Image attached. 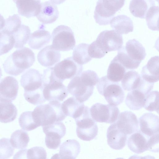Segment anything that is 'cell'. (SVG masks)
<instances>
[{"instance_id":"obj_1","label":"cell","mask_w":159,"mask_h":159,"mask_svg":"<svg viewBox=\"0 0 159 159\" xmlns=\"http://www.w3.org/2000/svg\"><path fill=\"white\" fill-rule=\"evenodd\" d=\"M35 58L32 51L24 47L10 55L3 63V67L7 74L16 76L31 67L35 62Z\"/></svg>"},{"instance_id":"obj_2","label":"cell","mask_w":159,"mask_h":159,"mask_svg":"<svg viewBox=\"0 0 159 159\" xmlns=\"http://www.w3.org/2000/svg\"><path fill=\"white\" fill-rule=\"evenodd\" d=\"M42 78L43 93L46 101L61 102L67 96V88L63 84V81L55 75L53 67L44 70Z\"/></svg>"},{"instance_id":"obj_3","label":"cell","mask_w":159,"mask_h":159,"mask_svg":"<svg viewBox=\"0 0 159 159\" xmlns=\"http://www.w3.org/2000/svg\"><path fill=\"white\" fill-rule=\"evenodd\" d=\"M61 103L57 101H52L47 104L39 105L33 111L36 120L43 126L56 121H62L66 117L63 112Z\"/></svg>"},{"instance_id":"obj_4","label":"cell","mask_w":159,"mask_h":159,"mask_svg":"<svg viewBox=\"0 0 159 159\" xmlns=\"http://www.w3.org/2000/svg\"><path fill=\"white\" fill-rule=\"evenodd\" d=\"M125 0H98L94 12L95 22L99 25L109 24L116 12L124 6Z\"/></svg>"},{"instance_id":"obj_5","label":"cell","mask_w":159,"mask_h":159,"mask_svg":"<svg viewBox=\"0 0 159 159\" xmlns=\"http://www.w3.org/2000/svg\"><path fill=\"white\" fill-rule=\"evenodd\" d=\"M96 87L109 104L116 106L123 101L125 93L121 87L118 82L111 81L107 76L99 79Z\"/></svg>"},{"instance_id":"obj_6","label":"cell","mask_w":159,"mask_h":159,"mask_svg":"<svg viewBox=\"0 0 159 159\" xmlns=\"http://www.w3.org/2000/svg\"><path fill=\"white\" fill-rule=\"evenodd\" d=\"M75 120L77 126L76 133L80 139L89 141L97 135L98 132V125L92 118L90 109L87 106H85L83 113Z\"/></svg>"},{"instance_id":"obj_7","label":"cell","mask_w":159,"mask_h":159,"mask_svg":"<svg viewBox=\"0 0 159 159\" xmlns=\"http://www.w3.org/2000/svg\"><path fill=\"white\" fill-rule=\"evenodd\" d=\"M52 46L56 49L67 51L73 49L75 40L74 33L70 27L61 25L53 30L52 34Z\"/></svg>"},{"instance_id":"obj_8","label":"cell","mask_w":159,"mask_h":159,"mask_svg":"<svg viewBox=\"0 0 159 159\" xmlns=\"http://www.w3.org/2000/svg\"><path fill=\"white\" fill-rule=\"evenodd\" d=\"M91 116L95 121L112 124L116 121L120 113L118 107L99 103L93 105L90 109Z\"/></svg>"},{"instance_id":"obj_9","label":"cell","mask_w":159,"mask_h":159,"mask_svg":"<svg viewBox=\"0 0 159 159\" xmlns=\"http://www.w3.org/2000/svg\"><path fill=\"white\" fill-rule=\"evenodd\" d=\"M95 41L106 54L110 52L118 50L122 47L123 43L122 35L114 30L102 32Z\"/></svg>"},{"instance_id":"obj_10","label":"cell","mask_w":159,"mask_h":159,"mask_svg":"<svg viewBox=\"0 0 159 159\" xmlns=\"http://www.w3.org/2000/svg\"><path fill=\"white\" fill-rule=\"evenodd\" d=\"M53 69L57 77L63 81L79 76L82 71L83 67L75 62L72 57H70L56 64Z\"/></svg>"},{"instance_id":"obj_11","label":"cell","mask_w":159,"mask_h":159,"mask_svg":"<svg viewBox=\"0 0 159 159\" xmlns=\"http://www.w3.org/2000/svg\"><path fill=\"white\" fill-rule=\"evenodd\" d=\"M94 88V86H88L83 83L79 76L72 79L67 87L68 93L81 102L89 99L93 93Z\"/></svg>"},{"instance_id":"obj_12","label":"cell","mask_w":159,"mask_h":159,"mask_svg":"<svg viewBox=\"0 0 159 159\" xmlns=\"http://www.w3.org/2000/svg\"><path fill=\"white\" fill-rule=\"evenodd\" d=\"M115 123L118 128L128 136L139 130L137 116L131 111H125L120 113Z\"/></svg>"},{"instance_id":"obj_13","label":"cell","mask_w":159,"mask_h":159,"mask_svg":"<svg viewBox=\"0 0 159 159\" xmlns=\"http://www.w3.org/2000/svg\"><path fill=\"white\" fill-rule=\"evenodd\" d=\"M20 83L25 92L43 89L42 75L34 69L28 70L21 75Z\"/></svg>"},{"instance_id":"obj_14","label":"cell","mask_w":159,"mask_h":159,"mask_svg":"<svg viewBox=\"0 0 159 159\" xmlns=\"http://www.w3.org/2000/svg\"><path fill=\"white\" fill-rule=\"evenodd\" d=\"M19 88L18 81L14 77L3 78L0 82V101L12 102L17 96Z\"/></svg>"},{"instance_id":"obj_15","label":"cell","mask_w":159,"mask_h":159,"mask_svg":"<svg viewBox=\"0 0 159 159\" xmlns=\"http://www.w3.org/2000/svg\"><path fill=\"white\" fill-rule=\"evenodd\" d=\"M140 131L150 137L159 134V118L158 116L151 113H146L139 119Z\"/></svg>"},{"instance_id":"obj_16","label":"cell","mask_w":159,"mask_h":159,"mask_svg":"<svg viewBox=\"0 0 159 159\" xmlns=\"http://www.w3.org/2000/svg\"><path fill=\"white\" fill-rule=\"evenodd\" d=\"M128 136L118 128L115 122L111 124L107 129V144L113 149H122L126 144Z\"/></svg>"},{"instance_id":"obj_17","label":"cell","mask_w":159,"mask_h":159,"mask_svg":"<svg viewBox=\"0 0 159 159\" xmlns=\"http://www.w3.org/2000/svg\"><path fill=\"white\" fill-rule=\"evenodd\" d=\"M59 13L57 6L49 1L40 3L39 12L36 16L38 20L43 24H49L56 21Z\"/></svg>"},{"instance_id":"obj_18","label":"cell","mask_w":159,"mask_h":159,"mask_svg":"<svg viewBox=\"0 0 159 159\" xmlns=\"http://www.w3.org/2000/svg\"><path fill=\"white\" fill-rule=\"evenodd\" d=\"M61 56L59 51L55 49L52 45L43 48L38 53L37 59L42 66L51 67L59 62Z\"/></svg>"},{"instance_id":"obj_19","label":"cell","mask_w":159,"mask_h":159,"mask_svg":"<svg viewBox=\"0 0 159 159\" xmlns=\"http://www.w3.org/2000/svg\"><path fill=\"white\" fill-rule=\"evenodd\" d=\"M149 137L139 129L132 134L128 138V146L134 152L138 154L141 153L148 150V142Z\"/></svg>"},{"instance_id":"obj_20","label":"cell","mask_w":159,"mask_h":159,"mask_svg":"<svg viewBox=\"0 0 159 159\" xmlns=\"http://www.w3.org/2000/svg\"><path fill=\"white\" fill-rule=\"evenodd\" d=\"M16 4L18 12L27 18L36 16L40 7V0H13Z\"/></svg>"},{"instance_id":"obj_21","label":"cell","mask_w":159,"mask_h":159,"mask_svg":"<svg viewBox=\"0 0 159 159\" xmlns=\"http://www.w3.org/2000/svg\"><path fill=\"white\" fill-rule=\"evenodd\" d=\"M159 56L151 57L142 68L141 77L145 81L154 83L159 80Z\"/></svg>"},{"instance_id":"obj_22","label":"cell","mask_w":159,"mask_h":159,"mask_svg":"<svg viewBox=\"0 0 159 159\" xmlns=\"http://www.w3.org/2000/svg\"><path fill=\"white\" fill-rule=\"evenodd\" d=\"M124 51L127 56L134 61L141 62L146 55L145 48L138 40L135 39H130L123 46Z\"/></svg>"},{"instance_id":"obj_23","label":"cell","mask_w":159,"mask_h":159,"mask_svg":"<svg viewBox=\"0 0 159 159\" xmlns=\"http://www.w3.org/2000/svg\"><path fill=\"white\" fill-rule=\"evenodd\" d=\"M62 111L66 116L75 119L79 117L83 112L85 106L74 97H71L64 101L61 104Z\"/></svg>"},{"instance_id":"obj_24","label":"cell","mask_w":159,"mask_h":159,"mask_svg":"<svg viewBox=\"0 0 159 159\" xmlns=\"http://www.w3.org/2000/svg\"><path fill=\"white\" fill-rule=\"evenodd\" d=\"M80 146L79 142L74 139H68L60 146L59 158L75 159L79 154Z\"/></svg>"},{"instance_id":"obj_25","label":"cell","mask_w":159,"mask_h":159,"mask_svg":"<svg viewBox=\"0 0 159 159\" xmlns=\"http://www.w3.org/2000/svg\"><path fill=\"white\" fill-rule=\"evenodd\" d=\"M110 23L114 30L121 35L127 34L133 30L132 20L125 15H120L114 17Z\"/></svg>"},{"instance_id":"obj_26","label":"cell","mask_w":159,"mask_h":159,"mask_svg":"<svg viewBox=\"0 0 159 159\" xmlns=\"http://www.w3.org/2000/svg\"><path fill=\"white\" fill-rule=\"evenodd\" d=\"M51 37L48 31L43 29H39L30 34L28 44L33 49L39 50L50 42Z\"/></svg>"},{"instance_id":"obj_27","label":"cell","mask_w":159,"mask_h":159,"mask_svg":"<svg viewBox=\"0 0 159 159\" xmlns=\"http://www.w3.org/2000/svg\"><path fill=\"white\" fill-rule=\"evenodd\" d=\"M155 6L154 0H131L129 9L134 17L144 19L149 8Z\"/></svg>"},{"instance_id":"obj_28","label":"cell","mask_w":159,"mask_h":159,"mask_svg":"<svg viewBox=\"0 0 159 159\" xmlns=\"http://www.w3.org/2000/svg\"><path fill=\"white\" fill-rule=\"evenodd\" d=\"M17 115V110L11 102L0 101V122L8 123L14 120Z\"/></svg>"},{"instance_id":"obj_29","label":"cell","mask_w":159,"mask_h":159,"mask_svg":"<svg viewBox=\"0 0 159 159\" xmlns=\"http://www.w3.org/2000/svg\"><path fill=\"white\" fill-rule=\"evenodd\" d=\"M146 95L137 89L131 90L126 97L125 104L131 110H139L143 107Z\"/></svg>"},{"instance_id":"obj_30","label":"cell","mask_w":159,"mask_h":159,"mask_svg":"<svg viewBox=\"0 0 159 159\" xmlns=\"http://www.w3.org/2000/svg\"><path fill=\"white\" fill-rule=\"evenodd\" d=\"M126 70L115 57L109 65L107 77L112 82H120L123 78Z\"/></svg>"},{"instance_id":"obj_31","label":"cell","mask_w":159,"mask_h":159,"mask_svg":"<svg viewBox=\"0 0 159 159\" xmlns=\"http://www.w3.org/2000/svg\"><path fill=\"white\" fill-rule=\"evenodd\" d=\"M140 75L136 71L131 70L126 72L121 80V85L123 89L127 91L136 89L142 79Z\"/></svg>"},{"instance_id":"obj_32","label":"cell","mask_w":159,"mask_h":159,"mask_svg":"<svg viewBox=\"0 0 159 159\" xmlns=\"http://www.w3.org/2000/svg\"><path fill=\"white\" fill-rule=\"evenodd\" d=\"M30 32L29 26L22 24L12 32L11 34L14 39L15 48H23L29 39Z\"/></svg>"},{"instance_id":"obj_33","label":"cell","mask_w":159,"mask_h":159,"mask_svg":"<svg viewBox=\"0 0 159 159\" xmlns=\"http://www.w3.org/2000/svg\"><path fill=\"white\" fill-rule=\"evenodd\" d=\"M89 45L82 43L78 44L74 48L72 57L78 64L82 65L87 63L92 60L88 52Z\"/></svg>"},{"instance_id":"obj_34","label":"cell","mask_w":159,"mask_h":159,"mask_svg":"<svg viewBox=\"0 0 159 159\" xmlns=\"http://www.w3.org/2000/svg\"><path fill=\"white\" fill-rule=\"evenodd\" d=\"M30 141L27 133L22 129L17 130L11 135L10 141L12 147L17 149L27 147Z\"/></svg>"},{"instance_id":"obj_35","label":"cell","mask_w":159,"mask_h":159,"mask_svg":"<svg viewBox=\"0 0 159 159\" xmlns=\"http://www.w3.org/2000/svg\"><path fill=\"white\" fill-rule=\"evenodd\" d=\"M19 125L23 129L31 131L40 126L33 115L32 111H26L22 113L18 120Z\"/></svg>"},{"instance_id":"obj_36","label":"cell","mask_w":159,"mask_h":159,"mask_svg":"<svg viewBox=\"0 0 159 159\" xmlns=\"http://www.w3.org/2000/svg\"><path fill=\"white\" fill-rule=\"evenodd\" d=\"M14 43L12 34L3 29L0 30V56L9 52L13 48Z\"/></svg>"},{"instance_id":"obj_37","label":"cell","mask_w":159,"mask_h":159,"mask_svg":"<svg viewBox=\"0 0 159 159\" xmlns=\"http://www.w3.org/2000/svg\"><path fill=\"white\" fill-rule=\"evenodd\" d=\"M144 108L150 111L159 112V92L154 91L150 92L145 97Z\"/></svg>"},{"instance_id":"obj_38","label":"cell","mask_w":159,"mask_h":159,"mask_svg":"<svg viewBox=\"0 0 159 159\" xmlns=\"http://www.w3.org/2000/svg\"><path fill=\"white\" fill-rule=\"evenodd\" d=\"M159 7L153 6L149 8L146 16L147 24L148 28L153 30L158 31V19Z\"/></svg>"},{"instance_id":"obj_39","label":"cell","mask_w":159,"mask_h":159,"mask_svg":"<svg viewBox=\"0 0 159 159\" xmlns=\"http://www.w3.org/2000/svg\"><path fill=\"white\" fill-rule=\"evenodd\" d=\"M115 57L126 70L136 69L141 63L130 58L125 53L123 46L118 50L117 54Z\"/></svg>"},{"instance_id":"obj_40","label":"cell","mask_w":159,"mask_h":159,"mask_svg":"<svg viewBox=\"0 0 159 159\" xmlns=\"http://www.w3.org/2000/svg\"><path fill=\"white\" fill-rule=\"evenodd\" d=\"M43 89L36 91L24 93V96L28 102L35 105H39L43 103L46 101L44 98Z\"/></svg>"},{"instance_id":"obj_41","label":"cell","mask_w":159,"mask_h":159,"mask_svg":"<svg viewBox=\"0 0 159 159\" xmlns=\"http://www.w3.org/2000/svg\"><path fill=\"white\" fill-rule=\"evenodd\" d=\"M45 134V143L48 148L56 149L61 144V139L62 137L59 134L52 132L48 131Z\"/></svg>"},{"instance_id":"obj_42","label":"cell","mask_w":159,"mask_h":159,"mask_svg":"<svg viewBox=\"0 0 159 159\" xmlns=\"http://www.w3.org/2000/svg\"><path fill=\"white\" fill-rule=\"evenodd\" d=\"M14 150L9 139L3 138L0 139V159L9 158L13 155Z\"/></svg>"},{"instance_id":"obj_43","label":"cell","mask_w":159,"mask_h":159,"mask_svg":"<svg viewBox=\"0 0 159 159\" xmlns=\"http://www.w3.org/2000/svg\"><path fill=\"white\" fill-rule=\"evenodd\" d=\"M79 77L80 80L88 86H94L97 84L99 79L97 73L91 70L83 71Z\"/></svg>"},{"instance_id":"obj_44","label":"cell","mask_w":159,"mask_h":159,"mask_svg":"<svg viewBox=\"0 0 159 159\" xmlns=\"http://www.w3.org/2000/svg\"><path fill=\"white\" fill-rule=\"evenodd\" d=\"M43 132L48 131L56 132L63 138L66 133V128L61 121H56L52 124L42 126Z\"/></svg>"},{"instance_id":"obj_45","label":"cell","mask_w":159,"mask_h":159,"mask_svg":"<svg viewBox=\"0 0 159 159\" xmlns=\"http://www.w3.org/2000/svg\"><path fill=\"white\" fill-rule=\"evenodd\" d=\"M21 22L20 18L17 14L10 16L5 20V24L3 29L7 31L11 34L18 27Z\"/></svg>"},{"instance_id":"obj_46","label":"cell","mask_w":159,"mask_h":159,"mask_svg":"<svg viewBox=\"0 0 159 159\" xmlns=\"http://www.w3.org/2000/svg\"><path fill=\"white\" fill-rule=\"evenodd\" d=\"M26 157L28 159H46V150L41 147H35L26 150Z\"/></svg>"},{"instance_id":"obj_47","label":"cell","mask_w":159,"mask_h":159,"mask_svg":"<svg viewBox=\"0 0 159 159\" xmlns=\"http://www.w3.org/2000/svg\"><path fill=\"white\" fill-rule=\"evenodd\" d=\"M88 52L92 58H101L105 56L106 53L96 44L95 41L89 45Z\"/></svg>"},{"instance_id":"obj_48","label":"cell","mask_w":159,"mask_h":159,"mask_svg":"<svg viewBox=\"0 0 159 159\" xmlns=\"http://www.w3.org/2000/svg\"><path fill=\"white\" fill-rule=\"evenodd\" d=\"M148 150L153 152L159 151V134L149 137L148 139Z\"/></svg>"},{"instance_id":"obj_49","label":"cell","mask_w":159,"mask_h":159,"mask_svg":"<svg viewBox=\"0 0 159 159\" xmlns=\"http://www.w3.org/2000/svg\"><path fill=\"white\" fill-rule=\"evenodd\" d=\"M5 20L3 17L0 14V30L3 28L5 24Z\"/></svg>"},{"instance_id":"obj_50","label":"cell","mask_w":159,"mask_h":159,"mask_svg":"<svg viewBox=\"0 0 159 159\" xmlns=\"http://www.w3.org/2000/svg\"><path fill=\"white\" fill-rule=\"evenodd\" d=\"M66 0H50L52 3L56 5H59L64 2Z\"/></svg>"},{"instance_id":"obj_51","label":"cell","mask_w":159,"mask_h":159,"mask_svg":"<svg viewBox=\"0 0 159 159\" xmlns=\"http://www.w3.org/2000/svg\"><path fill=\"white\" fill-rule=\"evenodd\" d=\"M2 75V70L0 67V79L1 78Z\"/></svg>"}]
</instances>
